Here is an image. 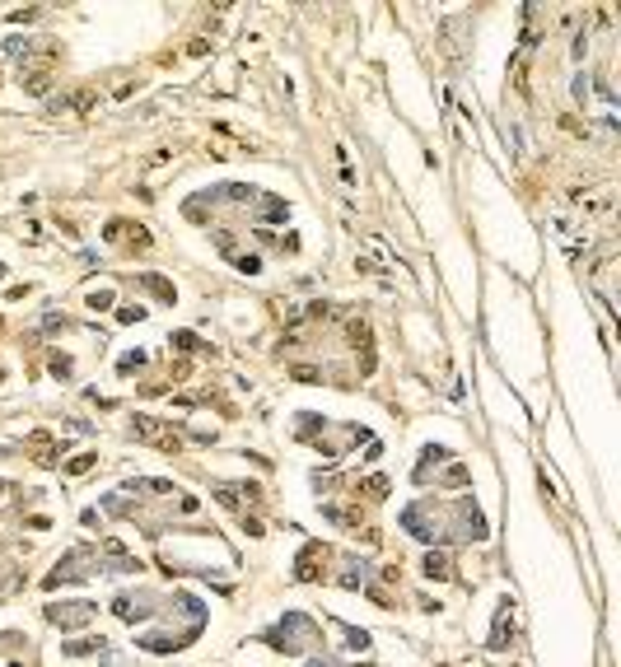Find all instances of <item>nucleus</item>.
I'll list each match as a JSON object with an SVG mask.
<instances>
[{
  "instance_id": "obj_2",
  "label": "nucleus",
  "mask_w": 621,
  "mask_h": 667,
  "mask_svg": "<svg viewBox=\"0 0 621 667\" xmlns=\"http://www.w3.org/2000/svg\"><path fill=\"white\" fill-rule=\"evenodd\" d=\"M140 364H145V355H126V359H122V374H136Z\"/></svg>"
},
{
  "instance_id": "obj_1",
  "label": "nucleus",
  "mask_w": 621,
  "mask_h": 667,
  "mask_svg": "<svg viewBox=\"0 0 621 667\" xmlns=\"http://www.w3.org/2000/svg\"><path fill=\"white\" fill-rule=\"evenodd\" d=\"M47 616H52L57 625H84V621L94 616V602H75V607H52Z\"/></svg>"
}]
</instances>
